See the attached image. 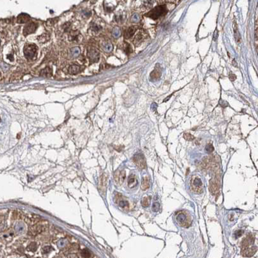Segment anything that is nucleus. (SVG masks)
Listing matches in <instances>:
<instances>
[{
	"instance_id": "1",
	"label": "nucleus",
	"mask_w": 258,
	"mask_h": 258,
	"mask_svg": "<svg viewBox=\"0 0 258 258\" xmlns=\"http://www.w3.org/2000/svg\"><path fill=\"white\" fill-rule=\"evenodd\" d=\"M176 221L179 226L184 228H188L191 225L192 219L190 215L187 212L180 211L176 215Z\"/></svg>"
},
{
	"instance_id": "2",
	"label": "nucleus",
	"mask_w": 258,
	"mask_h": 258,
	"mask_svg": "<svg viewBox=\"0 0 258 258\" xmlns=\"http://www.w3.org/2000/svg\"><path fill=\"white\" fill-rule=\"evenodd\" d=\"M167 12H168V10H167V8L165 5H159L156 6L155 8L149 12L147 14H145V16L152 19L156 20L164 16L167 13Z\"/></svg>"
},
{
	"instance_id": "3",
	"label": "nucleus",
	"mask_w": 258,
	"mask_h": 258,
	"mask_svg": "<svg viewBox=\"0 0 258 258\" xmlns=\"http://www.w3.org/2000/svg\"><path fill=\"white\" fill-rule=\"evenodd\" d=\"M191 189L196 193H201L203 190V184L201 178L198 177H193L191 180Z\"/></svg>"
},
{
	"instance_id": "4",
	"label": "nucleus",
	"mask_w": 258,
	"mask_h": 258,
	"mask_svg": "<svg viewBox=\"0 0 258 258\" xmlns=\"http://www.w3.org/2000/svg\"><path fill=\"white\" fill-rule=\"evenodd\" d=\"M254 242H255L254 236L253 235L249 234L246 238H244L242 240L241 242L242 250H246L253 247Z\"/></svg>"
},
{
	"instance_id": "5",
	"label": "nucleus",
	"mask_w": 258,
	"mask_h": 258,
	"mask_svg": "<svg viewBox=\"0 0 258 258\" xmlns=\"http://www.w3.org/2000/svg\"><path fill=\"white\" fill-rule=\"evenodd\" d=\"M133 161L140 170H144L146 168V162L144 156L142 153H137L133 157Z\"/></svg>"
},
{
	"instance_id": "6",
	"label": "nucleus",
	"mask_w": 258,
	"mask_h": 258,
	"mask_svg": "<svg viewBox=\"0 0 258 258\" xmlns=\"http://www.w3.org/2000/svg\"><path fill=\"white\" fill-rule=\"evenodd\" d=\"M209 189L212 194H217L220 189V179L219 177L216 176L212 178L209 182Z\"/></svg>"
},
{
	"instance_id": "7",
	"label": "nucleus",
	"mask_w": 258,
	"mask_h": 258,
	"mask_svg": "<svg viewBox=\"0 0 258 258\" xmlns=\"http://www.w3.org/2000/svg\"><path fill=\"white\" fill-rule=\"evenodd\" d=\"M37 47L34 45H29L24 48V55L27 59H31L36 56Z\"/></svg>"
},
{
	"instance_id": "8",
	"label": "nucleus",
	"mask_w": 258,
	"mask_h": 258,
	"mask_svg": "<svg viewBox=\"0 0 258 258\" xmlns=\"http://www.w3.org/2000/svg\"><path fill=\"white\" fill-rule=\"evenodd\" d=\"M125 178V171L124 170H117L114 174V179L118 185H121Z\"/></svg>"
},
{
	"instance_id": "9",
	"label": "nucleus",
	"mask_w": 258,
	"mask_h": 258,
	"mask_svg": "<svg viewBox=\"0 0 258 258\" xmlns=\"http://www.w3.org/2000/svg\"><path fill=\"white\" fill-rule=\"evenodd\" d=\"M147 33H146L144 31L141 30L136 34L134 38V40H133L134 45L135 46L139 45L146 38H147Z\"/></svg>"
},
{
	"instance_id": "10",
	"label": "nucleus",
	"mask_w": 258,
	"mask_h": 258,
	"mask_svg": "<svg viewBox=\"0 0 258 258\" xmlns=\"http://www.w3.org/2000/svg\"><path fill=\"white\" fill-rule=\"evenodd\" d=\"M87 55L88 58H89V59L93 61V62H97V61L99 60V58H100V55H99V52H97V51H96L94 48H90V50H89L88 53H87Z\"/></svg>"
},
{
	"instance_id": "11",
	"label": "nucleus",
	"mask_w": 258,
	"mask_h": 258,
	"mask_svg": "<svg viewBox=\"0 0 258 258\" xmlns=\"http://www.w3.org/2000/svg\"><path fill=\"white\" fill-rule=\"evenodd\" d=\"M36 29H37V25L34 24V23H30L27 25H26L24 27L23 33H24V35H26V36L28 35V34L34 33V31L36 30Z\"/></svg>"
},
{
	"instance_id": "12",
	"label": "nucleus",
	"mask_w": 258,
	"mask_h": 258,
	"mask_svg": "<svg viewBox=\"0 0 258 258\" xmlns=\"http://www.w3.org/2000/svg\"><path fill=\"white\" fill-rule=\"evenodd\" d=\"M128 187L131 188V189L135 187L138 184V180L136 176L133 175V174H131L128 178Z\"/></svg>"
},
{
	"instance_id": "13",
	"label": "nucleus",
	"mask_w": 258,
	"mask_h": 258,
	"mask_svg": "<svg viewBox=\"0 0 258 258\" xmlns=\"http://www.w3.org/2000/svg\"><path fill=\"white\" fill-rule=\"evenodd\" d=\"M256 250H257V247L253 246L250 249L242 250V254L243 256H245V257H251L256 253Z\"/></svg>"
},
{
	"instance_id": "14",
	"label": "nucleus",
	"mask_w": 258,
	"mask_h": 258,
	"mask_svg": "<svg viewBox=\"0 0 258 258\" xmlns=\"http://www.w3.org/2000/svg\"><path fill=\"white\" fill-rule=\"evenodd\" d=\"M233 31H234V35H235V38L236 40V41L237 44H240L241 41V38H240V34L239 33V28H238V26H237V24L236 23L235 20L233 21Z\"/></svg>"
},
{
	"instance_id": "15",
	"label": "nucleus",
	"mask_w": 258,
	"mask_h": 258,
	"mask_svg": "<svg viewBox=\"0 0 258 258\" xmlns=\"http://www.w3.org/2000/svg\"><path fill=\"white\" fill-rule=\"evenodd\" d=\"M161 75V69H159V68L157 66L154 69V70L152 71V72L150 73V79L152 80H158L160 76Z\"/></svg>"
},
{
	"instance_id": "16",
	"label": "nucleus",
	"mask_w": 258,
	"mask_h": 258,
	"mask_svg": "<svg viewBox=\"0 0 258 258\" xmlns=\"http://www.w3.org/2000/svg\"><path fill=\"white\" fill-rule=\"evenodd\" d=\"M137 29L136 26H131L130 27L125 31L124 33V37L125 38L128 39L129 38H131L132 36L133 35L134 33H135L136 30Z\"/></svg>"
},
{
	"instance_id": "17",
	"label": "nucleus",
	"mask_w": 258,
	"mask_h": 258,
	"mask_svg": "<svg viewBox=\"0 0 258 258\" xmlns=\"http://www.w3.org/2000/svg\"><path fill=\"white\" fill-rule=\"evenodd\" d=\"M30 19V17L28 15L26 14V13H22V14H20L18 16L17 20L18 23L23 24V23H27Z\"/></svg>"
},
{
	"instance_id": "18",
	"label": "nucleus",
	"mask_w": 258,
	"mask_h": 258,
	"mask_svg": "<svg viewBox=\"0 0 258 258\" xmlns=\"http://www.w3.org/2000/svg\"><path fill=\"white\" fill-rule=\"evenodd\" d=\"M150 187V180L149 177H145L142 180V185L141 188L143 191H145L148 189Z\"/></svg>"
},
{
	"instance_id": "19",
	"label": "nucleus",
	"mask_w": 258,
	"mask_h": 258,
	"mask_svg": "<svg viewBox=\"0 0 258 258\" xmlns=\"http://www.w3.org/2000/svg\"><path fill=\"white\" fill-rule=\"evenodd\" d=\"M117 198H118V205H119L122 208H124V209L129 208V203H128V201L127 200H125L122 198L121 195H120V198L118 197Z\"/></svg>"
},
{
	"instance_id": "20",
	"label": "nucleus",
	"mask_w": 258,
	"mask_h": 258,
	"mask_svg": "<svg viewBox=\"0 0 258 258\" xmlns=\"http://www.w3.org/2000/svg\"><path fill=\"white\" fill-rule=\"evenodd\" d=\"M79 71H80V67L77 65H75L71 66L69 68V69H68L69 73L70 74H72V75L78 73L79 72Z\"/></svg>"
},
{
	"instance_id": "21",
	"label": "nucleus",
	"mask_w": 258,
	"mask_h": 258,
	"mask_svg": "<svg viewBox=\"0 0 258 258\" xmlns=\"http://www.w3.org/2000/svg\"><path fill=\"white\" fill-rule=\"evenodd\" d=\"M40 75L43 76H45V77H50V76L52 75V70L50 68H46L44 69H43L42 71L41 72Z\"/></svg>"
},
{
	"instance_id": "22",
	"label": "nucleus",
	"mask_w": 258,
	"mask_h": 258,
	"mask_svg": "<svg viewBox=\"0 0 258 258\" xmlns=\"http://www.w3.org/2000/svg\"><path fill=\"white\" fill-rule=\"evenodd\" d=\"M151 198L150 196L144 197L142 200V205L143 207H148L150 205Z\"/></svg>"
},
{
	"instance_id": "23",
	"label": "nucleus",
	"mask_w": 258,
	"mask_h": 258,
	"mask_svg": "<svg viewBox=\"0 0 258 258\" xmlns=\"http://www.w3.org/2000/svg\"><path fill=\"white\" fill-rule=\"evenodd\" d=\"M71 54H72V57H73V58L77 57L78 55H79V54H80V49H79V47H75V48H72V49H71Z\"/></svg>"
},
{
	"instance_id": "24",
	"label": "nucleus",
	"mask_w": 258,
	"mask_h": 258,
	"mask_svg": "<svg viewBox=\"0 0 258 258\" xmlns=\"http://www.w3.org/2000/svg\"><path fill=\"white\" fill-rule=\"evenodd\" d=\"M44 230V228L43 225H37L36 226H34L32 229V231L34 233H40L41 231Z\"/></svg>"
},
{
	"instance_id": "25",
	"label": "nucleus",
	"mask_w": 258,
	"mask_h": 258,
	"mask_svg": "<svg viewBox=\"0 0 258 258\" xmlns=\"http://www.w3.org/2000/svg\"><path fill=\"white\" fill-rule=\"evenodd\" d=\"M184 138L186 139V140H189V141H192L195 138V137L193 135H192L191 134H190L189 133H184Z\"/></svg>"
},
{
	"instance_id": "26",
	"label": "nucleus",
	"mask_w": 258,
	"mask_h": 258,
	"mask_svg": "<svg viewBox=\"0 0 258 258\" xmlns=\"http://www.w3.org/2000/svg\"><path fill=\"white\" fill-rule=\"evenodd\" d=\"M37 243H34V242L30 243V245L28 246V247H27V249H28V250L33 251V252L37 250Z\"/></svg>"
},
{
	"instance_id": "27",
	"label": "nucleus",
	"mask_w": 258,
	"mask_h": 258,
	"mask_svg": "<svg viewBox=\"0 0 258 258\" xmlns=\"http://www.w3.org/2000/svg\"><path fill=\"white\" fill-rule=\"evenodd\" d=\"M159 208H160V205H159V203H157V202H156V203H154L152 205V211H154V212H158L159 210Z\"/></svg>"
},
{
	"instance_id": "28",
	"label": "nucleus",
	"mask_w": 258,
	"mask_h": 258,
	"mask_svg": "<svg viewBox=\"0 0 258 258\" xmlns=\"http://www.w3.org/2000/svg\"><path fill=\"white\" fill-rule=\"evenodd\" d=\"M103 49L106 52H110L111 49H112V46L110 44H107L103 46Z\"/></svg>"
},
{
	"instance_id": "29",
	"label": "nucleus",
	"mask_w": 258,
	"mask_h": 258,
	"mask_svg": "<svg viewBox=\"0 0 258 258\" xmlns=\"http://www.w3.org/2000/svg\"><path fill=\"white\" fill-rule=\"evenodd\" d=\"M206 150L208 152H212L214 150V148L212 144H208L206 146Z\"/></svg>"
},
{
	"instance_id": "30",
	"label": "nucleus",
	"mask_w": 258,
	"mask_h": 258,
	"mask_svg": "<svg viewBox=\"0 0 258 258\" xmlns=\"http://www.w3.org/2000/svg\"><path fill=\"white\" fill-rule=\"evenodd\" d=\"M82 254L83 255V256H84V257H90V252H89V251L88 250H86V249L83 250L82 251Z\"/></svg>"
},
{
	"instance_id": "31",
	"label": "nucleus",
	"mask_w": 258,
	"mask_h": 258,
	"mask_svg": "<svg viewBox=\"0 0 258 258\" xmlns=\"http://www.w3.org/2000/svg\"><path fill=\"white\" fill-rule=\"evenodd\" d=\"M243 233V230H239V231H237L235 232V236H236V238H239V237H240L242 235Z\"/></svg>"
},
{
	"instance_id": "32",
	"label": "nucleus",
	"mask_w": 258,
	"mask_h": 258,
	"mask_svg": "<svg viewBox=\"0 0 258 258\" xmlns=\"http://www.w3.org/2000/svg\"><path fill=\"white\" fill-rule=\"evenodd\" d=\"M229 78L230 80L233 82V81H234L235 80H236V75H235V74H233V73H230V74H229Z\"/></svg>"
},
{
	"instance_id": "33",
	"label": "nucleus",
	"mask_w": 258,
	"mask_h": 258,
	"mask_svg": "<svg viewBox=\"0 0 258 258\" xmlns=\"http://www.w3.org/2000/svg\"><path fill=\"white\" fill-rule=\"evenodd\" d=\"M233 65L235 64V66H237V64H236V61L235 60H233Z\"/></svg>"
},
{
	"instance_id": "34",
	"label": "nucleus",
	"mask_w": 258,
	"mask_h": 258,
	"mask_svg": "<svg viewBox=\"0 0 258 258\" xmlns=\"http://www.w3.org/2000/svg\"><path fill=\"white\" fill-rule=\"evenodd\" d=\"M0 76H1V73H0Z\"/></svg>"
}]
</instances>
